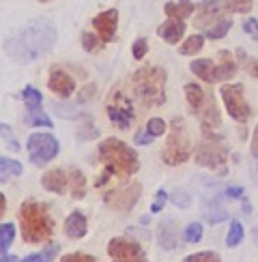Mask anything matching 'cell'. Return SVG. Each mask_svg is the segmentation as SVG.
Instances as JSON below:
<instances>
[{"label": "cell", "mask_w": 258, "mask_h": 262, "mask_svg": "<svg viewBox=\"0 0 258 262\" xmlns=\"http://www.w3.org/2000/svg\"><path fill=\"white\" fill-rule=\"evenodd\" d=\"M56 43V26L48 17H37L24 24L5 41V52L15 62H32L54 48Z\"/></svg>", "instance_id": "obj_1"}, {"label": "cell", "mask_w": 258, "mask_h": 262, "mask_svg": "<svg viewBox=\"0 0 258 262\" xmlns=\"http://www.w3.org/2000/svg\"><path fill=\"white\" fill-rule=\"evenodd\" d=\"M97 157L103 163L105 172H110L116 179H129L140 170V161L134 148H129L123 140L105 138L97 148Z\"/></svg>", "instance_id": "obj_2"}, {"label": "cell", "mask_w": 258, "mask_h": 262, "mask_svg": "<svg viewBox=\"0 0 258 262\" xmlns=\"http://www.w3.org/2000/svg\"><path fill=\"white\" fill-rule=\"evenodd\" d=\"M19 226L24 243L37 245L43 241H50L54 234V220L50 215L48 204H41L35 200H26L19 206Z\"/></svg>", "instance_id": "obj_3"}, {"label": "cell", "mask_w": 258, "mask_h": 262, "mask_svg": "<svg viewBox=\"0 0 258 262\" xmlns=\"http://www.w3.org/2000/svg\"><path fill=\"white\" fill-rule=\"evenodd\" d=\"M132 91L144 107H157L166 101V71L161 67H142L132 75Z\"/></svg>", "instance_id": "obj_4"}, {"label": "cell", "mask_w": 258, "mask_h": 262, "mask_svg": "<svg viewBox=\"0 0 258 262\" xmlns=\"http://www.w3.org/2000/svg\"><path fill=\"white\" fill-rule=\"evenodd\" d=\"M226 161H228V144L220 134L204 129V136L196 148V163L207 170H218L226 174Z\"/></svg>", "instance_id": "obj_5"}, {"label": "cell", "mask_w": 258, "mask_h": 262, "mask_svg": "<svg viewBox=\"0 0 258 262\" xmlns=\"http://www.w3.org/2000/svg\"><path fill=\"white\" fill-rule=\"evenodd\" d=\"M185 97H187V103L200 118V125L202 129H218L222 125V116H220V110H218V103L215 99L204 93L198 84H185Z\"/></svg>", "instance_id": "obj_6"}, {"label": "cell", "mask_w": 258, "mask_h": 262, "mask_svg": "<svg viewBox=\"0 0 258 262\" xmlns=\"http://www.w3.org/2000/svg\"><path fill=\"white\" fill-rule=\"evenodd\" d=\"M189 150H191V144H189L185 123H183L181 118H175L170 125L168 142L164 146V152H161V159H164L168 166H179V163L189 159Z\"/></svg>", "instance_id": "obj_7"}, {"label": "cell", "mask_w": 258, "mask_h": 262, "mask_svg": "<svg viewBox=\"0 0 258 262\" xmlns=\"http://www.w3.org/2000/svg\"><path fill=\"white\" fill-rule=\"evenodd\" d=\"M220 58L224 60V62H220V64H215V62L209 60V58L193 60V62L189 64V69H191L193 75H198L200 80L209 82V84L230 80L232 75L236 73V64H234V60H232V56H230L228 52H220Z\"/></svg>", "instance_id": "obj_8"}, {"label": "cell", "mask_w": 258, "mask_h": 262, "mask_svg": "<svg viewBox=\"0 0 258 262\" xmlns=\"http://www.w3.org/2000/svg\"><path fill=\"white\" fill-rule=\"evenodd\" d=\"M140 195H142V185L140 183H125L121 187H116L112 191L105 193L103 198V204L107 209H112L121 215H127L134 211V206L138 204Z\"/></svg>", "instance_id": "obj_9"}, {"label": "cell", "mask_w": 258, "mask_h": 262, "mask_svg": "<svg viewBox=\"0 0 258 262\" xmlns=\"http://www.w3.org/2000/svg\"><path fill=\"white\" fill-rule=\"evenodd\" d=\"M105 112L110 123L118 129H129L134 125V103L127 95H123L121 91H114L107 95V101H105Z\"/></svg>", "instance_id": "obj_10"}, {"label": "cell", "mask_w": 258, "mask_h": 262, "mask_svg": "<svg viewBox=\"0 0 258 262\" xmlns=\"http://www.w3.org/2000/svg\"><path fill=\"white\" fill-rule=\"evenodd\" d=\"M26 148H28V157L35 166H46L58 155L60 144L52 134H30Z\"/></svg>", "instance_id": "obj_11"}, {"label": "cell", "mask_w": 258, "mask_h": 262, "mask_svg": "<svg viewBox=\"0 0 258 262\" xmlns=\"http://www.w3.org/2000/svg\"><path fill=\"white\" fill-rule=\"evenodd\" d=\"M220 95L224 99V105L228 114L234 118L236 123H245L252 116V110L247 105L245 97H243V86L241 84H222Z\"/></svg>", "instance_id": "obj_12"}, {"label": "cell", "mask_w": 258, "mask_h": 262, "mask_svg": "<svg viewBox=\"0 0 258 262\" xmlns=\"http://www.w3.org/2000/svg\"><path fill=\"white\" fill-rule=\"evenodd\" d=\"M107 256L118 262H142L146 260V254L142 252L136 241L132 238H112L107 243Z\"/></svg>", "instance_id": "obj_13"}, {"label": "cell", "mask_w": 258, "mask_h": 262, "mask_svg": "<svg viewBox=\"0 0 258 262\" xmlns=\"http://www.w3.org/2000/svg\"><path fill=\"white\" fill-rule=\"evenodd\" d=\"M228 11H232V0H202V5L198 7V15L193 17V26L209 28L222 13H228Z\"/></svg>", "instance_id": "obj_14"}, {"label": "cell", "mask_w": 258, "mask_h": 262, "mask_svg": "<svg viewBox=\"0 0 258 262\" xmlns=\"http://www.w3.org/2000/svg\"><path fill=\"white\" fill-rule=\"evenodd\" d=\"M93 28L99 35L103 43H110L116 37V28H118V11L116 9H107L101 11L93 17Z\"/></svg>", "instance_id": "obj_15"}, {"label": "cell", "mask_w": 258, "mask_h": 262, "mask_svg": "<svg viewBox=\"0 0 258 262\" xmlns=\"http://www.w3.org/2000/svg\"><path fill=\"white\" fill-rule=\"evenodd\" d=\"M48 86H50V91L54 95H58V97H71L75 93V80L62 67H52L50 69Z\"/></svg>", "instance_id": "obj_16"}, {"label": "cell", "mask_w": 258, "mask_h": 262, "mask_svg": "<svg viewBox=\"0 0 258 262\" xmlns=\"http://www.w3.org/2000/svg\"><path fill=\"white\" fill-rule=\"evenodd\" d=\"M41 185H43V189L62 195L69 189V174H64L62 170H50V172L43 174Z\"/></svg>", "instance_id": "obj_17"}, {"label": "cell", "mask_w": 258, "mask_h": 262, "mask_svg": "<svg viewBox=\"0 0 258 262\" xmlns=\"http://www.w3.org/2000/svg\"><path fill=\"white\" fill-rule=\"evenodd\" d=\"M64 234L69 238H84L89 234V220L82 211H73L64 220Z\"/></svg>", "instance_id": "obj_18"}, {"label": "cell", "mask_w": 258, "mask_h": 262, "mask_svg": "<svg viewBox=\"0 0 258 262\" xmlns=\"http://www.w3.org/2000/svg\"><path fill=\"white\" fill-rule=\"evenodd\" d=\"M157 35L164 39V41H168V43H179L181 41V37L185 35V24H183V19H168V21H164L159 28H157Z\"/></svg>", "instance_id": "obj_19"}, {"label": "cell", "mask_w": 258, "mask_h": 262, "mask_svg": "<svg viewBox=\"0 0 258 262\" xmlns=\"http://www.w3.org/2000/svg\"><path fill=\"white\" fill-rule=\"evenodd\" d=\"M22 172H24V168H22V163L17 159H9L5 155H0V183H9L11 179L19 177Z\"/></svg>", "instance_id": "obj_20"}, {"label": "cell", "mask_w": 258, "mask_h": 262, "mask_svg": "<svg viewBox=\"0 0 258 262\" xmlns=\"http://www.w3.org/2000/svg\"><path fill=\"white\" fill-rule=\"evenodd\" d=\"M157 243L164 249H175L177 247V226L172 222H164L157 230Z\"/></svg>", "instance_id": "obj_21"}, {"label": "cell", "mask_w": 258, "mask_h": 262, "mask_svg": "<svg viewBox=\"0 0 258 262\" xmlns=\"http://www.w3.org/2000/svg\"><path fill=\"white\" fill-rule=\"evenodd\" d=\"M196 7H193L191 0H179V3H168L166 5V15L172 17V19H185L189 17Z\"/></svg>", "instance_id": "obj_22"}, {"label": "cell", "mask_w": 258, "mask_h": 262, "mask_svg": "<svg viewBox=\"0 0 258 262\" xmlns=\"http://www.w3.org/2000/svg\"><path fill=\"white\" fill-rule=\"evenodd\" d=\"M69 189H71V198L73 200H82L86 195V177L84 172L73 168L69 172Z\"/></svg>", "instance_id": "obj_23"}, {"label": "cell", "mask_w": 258, "mask_h": 262, "mask_svg": "<svg viewBox=\"0 0 258 262\" xmlns=\"http://www.w3.org/2000/svg\"><path fill=\"white\" fill-rule=\"evenodd\" d=\"M19 97H22V101L26 103V112H35V110H43V97H41V93L35 89V86H26L24 91L19 93Z\"/></svg>", "instance_id": "obj_24"}, {"label": "cell", "mask_w": 258, "mask_h": 262, "mask_svg": "<svg viewBox=\"0 0 258 262\" xmlns=\"http://www.w3.org/2000/svg\"><path fill=\"white\" fill-rule=\"evenodd\" d=\"M202 46H204V37L202 35H191L179 46V54L181 56H193V54H198L202 50Z\"/></svg>", "instance_id": "obj_25"}, {"label": "cell", "mask_w": 258, "mask_h": 262, "mask_svg": "<svg viewBox=\"0 0 258 262\" xmlns=\"http://www.w3.org/2000/svg\"><path fill=\"white\" fill-rule=\"evenodd\" d=\"M13 238H15V224H11V222L0 224V254L9 252Z\"/></svg>", "instance_id": "obj_26"}, {"label": "cell", "mask_w": 258, "mask_h": 262, "mask_svg": "<svg viewBox=\"0 0 258 262\" xmlns=\"http://www.w3.org/2000/svg\"><path fill=\"white\" fill-rule=\"evenodd\" d=\"M24 123L28 127H48L52 129V118L43 112V110H35V112H26V118H24Z\"/></svg>", "instance_id": "obj_27"}, {"label": "cell", "mask_w": 258, "mask_h": 262, "mask_svg": "<svg viewBox=\"0 0 258 262\" xmlns=\"http://www.w3.org/2000/svg\"><path fill=\"white\" fill-rule=\"evenodd\" d=\"M230 28H232V19H220V21H215V24H211L207 28L204 37H209V39H222V37L228 35Z\"/></svg>", "instance_id": "obj_28"}, {"label": "cell", "mask_w": 258, "mask_h": 262, "mask_svg": "<svg viewBox=\"0 0 258 262\" xmlns=\"http://www.w3.org/2000/svg\"><path fill=\"white\" fill-rule=\"evenodd\" d=\"M243 241V226L239 222H232L228 228V236H226V245L228 247H236Z\"/></svg>", "instance_id": "obj_29"}, {"label": "cell", "mask_w": 258, "mask_h": 262, "mask_svg": "<svg viewBox=\"0 0 258 262\" xmlns=\"http://www.w3.org/2000/svg\"><path fill=\"white\" fill-rule=\"evenodd\" d=\"M52 110L56 112L58 116H62V118H82V116H84V114L78 110V107L64 105V103H58V101H54V103H52Z\"/></svg>", "instance_id": "obj_30"}, {"label": "cell", "mask_w": 258, "mask_h": 262, "mask_svg": "<svg viewBox=\"0 0 258 262\" xmlns=\"http://www.w3.org/2000/svg\"><path fill=\"white\" fill-rule=\"evenodd\" d=\"M103 46V41L99 39V35L95 37V32H82V48L86 52H99V48Z\"/></svg>", "instance_id": "obj_31"}, {"label": "cell", "mask_w": 258, "mask_h": 262, "mask_svg": "<svg viewBox=\"0 0 258 262\" xmlns=\"http://www.w3.org/2000/svg\"><path fill=\"white\" fill-rule=\"evenodd\" d=\"M0 138L7 142L11 150H19V142H17V138L13 136V129H11L7 123H0Z\"/></svg>", "instance_id": "obj_32"}, {"label": "cell", "mask_w": 258, "mask_h": 262, "mask_svg": "<svg viewBox=\"0 0 258 262\" xmlns=\"http://www.w3.org/2000/svg\"><path fill=\"white\" fill-rule=\"evenodd\" d=\"M183 238H185L187 243H198L202 238V226L198 222H193L185 228V232H183Z\"/></svg>", "instance_id": "obj_33"}, {"label": "cell", "mask_w": 258, "mask_h": 262, "mask_svg": "<svg viewBox=\"0 0 258 262\" xmlns=\"http://www.w3.org/2000/svg\"><path fill=\"white\" fill-rule=\"evenodd\" d=\"M226 217H228V213H226L220 204H215V206H211V209H207V222L209 224H220V222H224Z\"/></svg>", "instance_id": "obj_34"}, {"label": "cell", "mask_w": 258, "mask_h": 262, "mask_svg": "<svg viewBox=\"0 0 258 262\" xmlns=\"http://www.w3.org/2000/svg\"><path fill=\"white\" fill-rule=\"evenodd\" d=\"M146 52H148V41L144 37H140L134 41V46H132V54H134V58L136 60H142L146 56Z\"/></svg>", "instance_id": "obj_35"}, {"label": "cell", "mask_w": 258, "mask_h": 262, "mask_svg": "<svg viewBox=\"0 0 258 262\" xmlns=\"http://www.w3.org/2000/svg\"><path fill=\"white\" fill-rule=\"evenodd\" d=\"M146 129H148L155 138H159V136H164V134H166L168 125H166L164 121H161V118H150V121L146 123Z\"/></svg>", "instance_id": "obj_36"}, {"label": "cell", "mask_w": 258, "mask_h": 262, "mask_svg": "<svg viewBox=\"0 0 258 262\" xmlns=\"http://www.w3.org/2000/svg\"><path fill=\"white\" fill-rule=\"evenodd\" d=\"M220 254L215 252H200V254H191L187 256V262H218Z\"/></svg>", "instance_id": "obj_37"}, {"label": "cell", "mask_w": 258, "mask_h": 262, "mask_svg": "<svg viewBox=\"0 0 258 262\" xmlns=\"http://www.w3.org/2000/svg\"><path fill=\"white\" fill-rule=\"evenodd\" d=\"M172 204L179 206V209H187V206H189V195H187V191H181V189L172 191Z\"/></svg>", "instance_id": "obj_38"}, {"label": "cell", "mask_w": 258, "mask_h": 262, "mask_svg": "<svg viewBox=\"0 0 258 262\" xmlns=\"http://www.w3.org/2000/svg\"><path fill=\"white\" fill-rule=\"evenodd\" d=\"M236 56L245 60V69H247V73H250L252 78L258 80V58H245V54H243V52H239Z\"/></svg>", "instance_id": "obj_39"}, {"label": "cell", "mask_w": 258, "mask_h": 262, "mask_svg": "<svg viewBox=\"0 0 258 262\" xmlns=\"http://www.w3.org/2000/svg\"><path fill=\"white\" fill-rule=\"evenodd\" d=\"M166 200H168V193H166L164 189H157V193H155V202H153V206H150V211H153V213H159L161 209H164Z\"/></svg>", "instance_id": "obj_40"}, {"label": "cell", "mask_w": 258, "mask_h": 262, "mask_svg": "<svg viewBox=\"0 0 258 262\" xmlns=\"http://www.w3.org/2000/svg\"><path fill=\"white\" fill-rule=\"evenodd\" d=\"M136 144H140V146H144V144H150V142L155 140V136L150 134L148 129H142V131H136Z\"/></svg>", "instance_id": "obj_41"}, {"label": "cell", "mask_w": 258, "mask_h": 262, "mask_svg": "<svg viewBox=\"0 0 258 262\" xmlns=\"http://www.w3.org/2000/svg\"><path fill=\"white\" fill-rule=\"evenodd\" d=\"M243 30L250 35L252 39H258V19H254V17H247L245 21H243Z\"/></svg>", "instance_id": "obj_42"}, {"label": "cell", "mask_w": 258, "mask_h": 262, "mask_svg": "<svg viewBox=\"0 0 258 262\" xmlns=\"http://www.w3.org/2000/svg\"><path fill=\"white\" fill-rule=\"evenodd\" d=\"M60 260L62 262H97V258L89 254H69V256H62Z\"/></svg>", "instance_id": "obj_43"}, {"label": "cell", "mask_w": 258, "mask_h": 262, "mask_svg": "<svg viewBox=\"0 0 258 262\" xmlns=\"http://www.w3.org/2000/svg\"><path fill=\"white\" fill-rule=\"evenodd\" d=\"M97 93V86L95 84H89V86H84V89L78 93V101L80 103H84V101H89L91 99V97Z\"/></svg>", "instance_id": "obj_44"}, {"label": "cell", "mask_w": 258, "mask_h": 262, "mask_svg": "<svg viewBox=\"0 0 258 262\" xmlns=\"http://www.w3.org/2000/svg\"><path fill=\"white\" fill-rule=\"evenodd\" d=\"M58 245H50V247H46V249H43V252H41V256H43V260H54V258H56V254H58Z\"/></svg>", "instance_id": "obj_45"}, {"label": "cell", "mask_w": 258, "mask_h": 262, "mask_svg": "<svg viewBox=\"0 0 258 262\" xmlns=\"http://www.w3.org/2000/svg\"><path fill=\"white\" fill-rule=\"evenodd\" d=\"M127 234H134V236H140V238H148V230H140V228H127Z\"/></svg>", "instance_id": "obj_46"}, {"label": "cell", "mask_w": 258, "mask_h": 262, "mask_svg": "<svg viewBox=\"0 0 258 262\" xmlns=\"http://www.w3.org/2000/svg\"><path fill=\"white\" fill-rule=\"evenodd\" d=\"M226 195H228V198H243V189L241 187H228L226 189Z\"/></svg>", "instance_id": "obj_47"}, {"label": "cell", "mask_w": 258, "mask_h": 262, "mask_svg": "<svg viewBox=\"0 0 258 262\" xmlns=\"http://www.w3.org/2000/svg\"><path fill=\"white\" fill-rule=\"evenodd\" d=\"M252 155L258 159V125H256L254 136H252Z\"/></svg>", "instance_id": "obj_48"}, {"label": "cell", "mask_w": 258, "mask_h": 262, "mask_svg": "<svg viewBox=\"0 0 258 262\" xmlns=\"http://www.w3.org/2000/svg\"><path fill=\"white\" fill-rule=\"evenodd\" d=\"M5 209H7V200H5V193H0V217L5 215Z\"/></svg>", "instance_id": "obj_49"}, {"label": "cell", "mask_w": 258, "mask_h": 262, "mask_svg": "<svg viewBox=\"0 0 258 262\" xmlns=\"http://www.w3.org/2000/svg\"><path fill=\"white\" fill-rule=\"evenodd\" d=\"M0 260H3V262H15V260H17V256H7V254H0Z\"/></svg>", "instance_id": "obj_50"}, {"label": "cell", "mask_w": 258, "mask_h": 262, "mask_svg": "<svg viewBox=\"0 0 258 262\" xmlns=\"http://www.w3.org/2000/svg\"><path fill=\"white\" fill-rule=\"evenodd\" d=\"M243 213H252V204H247L245 200H243Z\"/></svg>", "instance_id": "obj_51"}, {"label": "cell", "mask_w": 258, "mask_h": 262, "mask_svg": "<svg viewBox=\"0 0 258 262\" xmlns=\"http://www.w3.org/2000/svg\"><path fill=\"white\" fill-rule=\"evenodd\" d=\"M252 238H254V243H256V245H258V226H256V228H254V234H252Z\"/></svg>", "instance_id": "obj_52"}, {"label": "cell", "mask_w": 258, "mask_h": 262, "mask_svg": "<svg viewBox=\"0 0 258 262\" xmlns=\"http://www.w3.org/2000/svg\"><path fill=\"white\" fill-rule=\"evenodd\" d=\"M39 3H50V0H39Z\"/></svg>", "instance_id": "obj_53"}]
</instances>
